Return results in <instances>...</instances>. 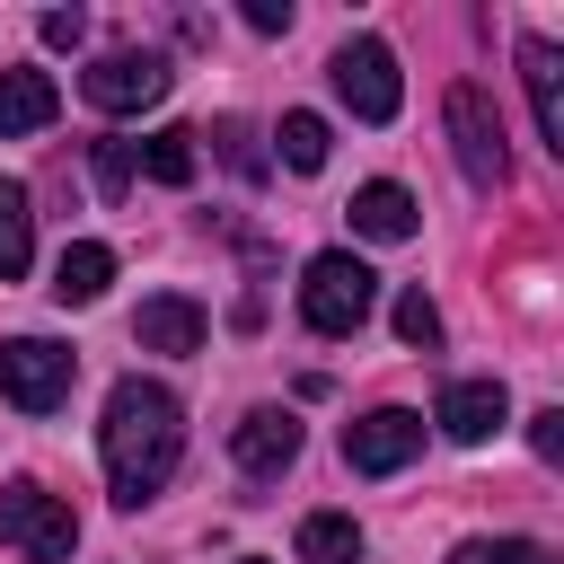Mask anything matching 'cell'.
Masks as SVG:
<instances>
[{
  "mask_svg": "<svg viewBox=\"0 0 564 564\" xmlns=\"http://www.w3.org/2000/svg\"><path fill=\"white\" fill-rule=\"evenodd\" d=\"M352 229H361V238H379V247H397V238H414V229H423V212H414V194H405V185L370 176V185L352 194Z\"/></svg>",
  "mask_w": 564,
  "mask_h": 564,
  "instance_id": "12",
  "label": "cell"
},
{
  "mask_svg": "<svg viewBox=\"0 0 564 564\" xmlns=\"http://www.w3.org/2000/svg\"><path fill=\"white\" fill-rule=\"evenodd\" d=\"M529 449H538V458H564V414H555V405L529 414Z\"/></svg>",
  "mask_w": 564,
  "mask_h": 564,
  "instance_id": "24",
  "label": "cell"
},
{
  "mask_svg": "<svg viewBox=\"0 0 564 564\" xmlns=\"http://www.w3.org/2000/svg\"><path fill=\"white\" fill-rule=\"evenodd\" d=\"M53 115H62V88H53L44 70H0V141L44 132Z\"/></svg>",
  "mask_w": 564,
  "mask_h": 564,
  "instance_id": "15",
  "label": "cell"
},
{
  "mask_svg": "<svg viewBox=\"0 0 564 564\" xmlns=\"http://www.w3.org/2000/svg\"><path fill=\"white\" fill-rule=\"evenodd\" d=\"M212 141H220V159H229L238 176H264V150H256V123H238V115H229V123H220Z\"/></svg>",
  "mask_w": 564,
  "mask_h": 564,
  "instance_id": "23",
  "label": "cell"
},
{
  "mask_svg": "<svg viewBox=\"0 0 564 564\" xmlns=\"http://www.w3.org/2000/svg\"><path fill=\"white\" fill-rule=\"evenodd\" d=\"M132 335H141V352H203V308L176 300V291H159V300H141Z\"/></svg>",
  "mask_w": 564,
  "mask_h": 564,
  "instance_id": "14",
  "label": "cell"
},
{
  "mask_svg": "<svg viewBox=\"0 0 564 564\" xmlns=\"http://www.w3.org/2000/svg\"><path fill=\"white\" fill-rule=\"evenodd\" d=\"M0 546H18L26 564H70L79 511L62 494H44L35 476H18V485H0Z\"/></svg>",
  "mask_w": 564,
  "mask_h": 564,
  "instance_id": "3",
  "label": "cell"
},
{
  "mask_svg": "<svg viewBox=\"0 0 564 564\" xmlns=\"http://www.w3.org/2000/svg\"><path fill=\"white\" fill-rule=\"evenodd\" d=\"M229 458H238V476L273 485V476L300 458V414H282V405H256V414H238V423H229Z\"/></svg>",
  "mask_w": 564,
  "mask_h": 564,
  "instance_id": "9",
  "label": "cell"
},
{
  "mask_svg": "<svg viewBox=\"0 0 564 564\" xmlns=\"http://www.w3.org/2000/svg\"><path fill=\"white\" fill-rule=\"evenodd\" d=\"M97 449H106V485L123 511H141L176 458H185V405L159 388V379H115L106 388V423H97Z\"/></svg>",
  "mask_w": 564,
  "mask_h": 564,
  "instance_id": "1",
  "label": "cell"
},
{
  "mask_svg": "<svg viewBox=\"0 0 564 564\" xmlns=\"http://www.w3.org/2000/svg\"><path fill=\"white\" fill-rule=\"evenodd\" d=\"M300 564H361V520L352 511H308L300 520Z\"/></svg>",
  "mask_w": 564,
  "mask_h": 564,
  "instance_id": "16",
  "label": "cell"
},
{
  "mask_svg": "<svg viewBox=\"0 0 564 564\" xmlns=\"http://www.w3.org/2000/svg\"><path fill=\"white\" fill-rule=\"evenodd\" d=\"M449 564H555L538 538H458Z\"/></svg>",
  "mask_w": 564,
  "mask_h": 564,
  "instance_id": "20",
  "label": "cell"
},
{
  "mask_svg": "<svg viewBox=\"0 0 564 564\" xmlns=\"http://www.w3.org/2000/svg\"><path fill=\"white\" fill-rule=\"evenodd\" d=\"M441 123H449V150H458L467 185H485V194H494V185L511 176V150H502V115H494V97H485L476 79H449Z\"/></svg>",
  "mask_w": 564,
  "mask_h": 564,
  "instance_id": "4",
  "label": "cell"
},
{
  "mask_svg": "<svg viewBox=\"0 0 564 564\" xmlns=\"http://www.w3.org/2000/svg\"><path fill=\"white\" fill-rule=\"evenodd\" d=\"M70 379H79V352L70 344H53V335H9L0 344V397L18 414H53L70 397Z\"/></svg>",
  "mask_w": 564,
  "mask_h": 564,
  "instance_id": "5",
  "label": "cell"
},
{
  "mask_svg": "<svg viewBox=\"0 0 564 564\" xmlns=\"http://www.w3.org/2000/svg\"><path fill=\"white\" fill-rule=\"evenodd\" d=\"M132 176H141L132 141H97V194H106V203H123V194H132Z\"/></svg>",
  "mask_w": 564,
  "mask_h": 564,
  "instance_id": "21",
  "label": "cell"
},
{
  "mask_svg": "<svg viewBox=\"0 0 564 564\" xmlns=\"http://www.w3.org/2000/svg\"><path fill=\"white\" fill-rule=\"evenodd\" d=\"M238 564H264V555H238Z\"/></svg>",
  "mask_w": 564,
  "mask_h": 564,
  "instance_id": "27",
  "label": "cell"
},
{
  "mask_svg": "<svg viewBox=\"0 0 564 564\" xmlns=\"http://www.w3.org/2000/svg\"><path fill=\"white\" fill-rule=\"evenodd\" d=\"M370 300H379V273H370L352 247L308 256V273H300V317H308V335H352V326L370 317Z\"/></svg>",
  "mask_w": 564,
  "mask_h": 564,
  "instance_id": "2",
  "label": "cell"
},
{
  "mask_svg": "<svg viewBox=\"0 0 564 564\" xmlns=\"http://www.w3.org/2000/svg\"><path fill=\"white\" fill-rule=\"evenodd\" d=\"M282 167H300V176H317L326 167V150H335V132H326V115H282Z\"/></svg>",
  "mask_w": 564,
  "mask_h": 564,
  "instance_id": "19",
  "label": "cell"
},
{
  "mask_svg": "<svg viewBox=\"0 0 564 564\" xmlns=\"http://www.w3.org/2000/svg\"><path fill=\"white\" fill-rule=\"evenodd\" d=\"M502 414H511L502 379H449V388H441V405H432V423H441V432H449L458 449L494 441V432H502Z\"/></svg>",
  "mask_w": 564,
  "mask_h": 564,
  "instance_id": "10",
  "label": "cell"
},
{
  "mask_svg": "<svg viewBox=\"0 0 564 564\" xmlns=\"http://www.w3.org/2000/svg\"><path fill=\"white\" fill-rule=\"evenodd\" d=\"M35 264V212H26V185L0 176V282H18Z\"/></svg>",
  "mask_w": 564,
  "mask_h": 564,
  "instance_id": "17",
  "label": "cell"
},
{
  "mask_svg": "<svg viewBox=\"0 0 564 564\" xmlns=\"http://www.w3.org/2000/svg\"><path fill=\"white\" fill-rule=\"evenodd\" d=\"M520 79H529V115H538V141L564 159V53L546 35H520Z\"/></svg>",
  "mask_w": 564,
  "mask_h": 564,
  "instance_id": "11",
  "label": "cell"
},
{
  "mask_svg": "<svg viewBox=\"0 0 564 564\" xmlns=\"http://www.w3.org/2000/svg\"><path fill=\"white\" fill-rule=\"evenodd\" d=\"M326 79H335V97H344L361 123H397V106H405L397 53H388L379 35H344V44H335V62H326Z\"/></svg>",
  "mask_w": 564,
  "mask_h": 564,
  "instance_id": "6",
  "label": "cell"
},
{
  "mask_svg": "<svg viewBox=\"0 0 564 564\" xmlns=\"http://www.w3.org/2000/svg\"><path fill=\"white\" fill-rule=\"evenodd\" d=\"M247 26L256 35H291V0H247Z\"/></svg>",
  "mask_w": 564,
  "mask_h": 564,
  "instance_id": "25",
  "label": "cell"
},
{
  "mask_svg": "<svg viewBox=\"0 0 564 564\" xmlns=\"http://www.w3.org/2000/svg\"><path fill=\"white\" fill-rule=\"evenodd\" d=\"M106 282H115V247H97V238H70L44 291H53L62 308H88V300H106Z\"/></svg>",
  "mask_w": 564,
  "mask_h": 564,
  "instance_id": "13",
  "label": "cell"
},
{
  "mask_svg": "<svg viewBox=\"0 0 564 564\" xmlns=\"http://www.w3.org/2000/svg\"><path fill=\"white\" fill-rule=\"evenodd\" d=\"M194 141H203V132L167 123V132H150L132 159H141V176H150V185H194Z\"/></svg>",
  "mask_w": 564,
  "mask_h": 564,
  "instance_id": "18",
  "label": "cell"
},
{
  "mask_svg": "<svg viewBox=\"0 0 564 564\" xmlns=\"http://www.w3.org/2000/svg\"><path fill=\"white\" fill-rule=\"evenodd\" d=\"M414 449H423V414H405V405H370L361 423H344V467L352 476H397Z\"/></svg>",
  "mask_w": 564,
  "mask_h": 564,
  "instance_id": "8",
  "label": "cell"
},
{
  "mask_svg": "<svg viewBox=\"0 0 564 564\" xmlns=\"http://www.w3.org/2000/svg\"><path fill=\"white\" fill-rule=\"evenodd\" d=\"M397 335H405L414 352H432V344H441V308H432L423 291H405V300H397Z\"/></svg>",
  "mask_w": 564,
  "mask_h": 564,
  "instance_id": "22",
  "label": "cell"
},
{
  "mask_svg": "<svg viewBox=\"0 0 564 564\" xmlns=\"http://www.w3.org/2000/svg\"><path fill=\"white\" fill-rule=\"evenodd\" d=\"M167 53H150V44H115V53H97L88 70H79V97L97 106V115H141V106H159L167 97Z\"/></svg>",
  "mask_w": 564,
  "mask_h": 564,
  "instance_id": "7",
  "label": "cell"
},
{
  "mask_svg": "<svg viewBox=\"0 0 564 564\" xmlns=\"http://www.w3.org/2000/svg\"><path fill=\"white\" fill-rule=\"evenodd\" d=\"M79 35H88L79 9H44V44H79Z\"/></svg>",
  "mask_w": 564,
  "mask_h": 564,
  "instance_id": "26",
  "label": "cell"
}]
</instances>
